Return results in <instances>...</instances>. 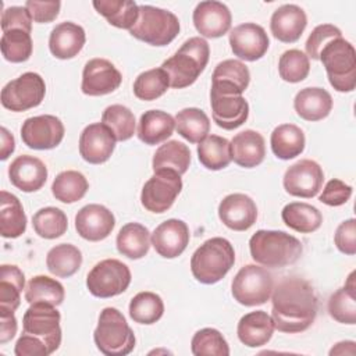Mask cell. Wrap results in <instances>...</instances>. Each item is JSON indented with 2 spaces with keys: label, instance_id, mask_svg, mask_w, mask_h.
<instances>
[{
  "label": "cell",
  "instance_id": "obj_1",
  "mask_svg": "<svg viewBox=\"0 0 356 356\" xmlns=\"http://www.w3.org/2000/svg\"><path fill=\"white\" fill-rule=\"evenodd\" d=\"M271 317L281 332L306 331L316 320L318 302L309 281L300 277H285L273 289Z\"/></svg>",
  "mask_w": 356,
  "mask_h": 356
},
{
  "label": "cell",
  "instance_id": "obj_2",
  "mask_svg": "<svg viewBox=\"0 0 356 356\" xmlns=\"http://www.w3.org/2000/svg\"><path fill=\"white\" fill-rule=\"evenodd\" d=\"M252 259L270 268L293 264L302 254V243L293 235L284 231L259 229L249 239Z\"/></svg>",
  "mask_w": 356,
  "mask_h": 356
},
{
  "label": "cell",
  "instance_id": "obj_3",
  "mask_svg": "<svg viewBox=\"0 0 356 356\" xmlns=\"http://www.w3.org/2000/svg\"><path fill=\"white\" fill-rule=\"evenodd\" d=\"M209 57L210 47L203 38L193 36L185 40L177 53L161 64V68L168 75L170 86L182 89L195 83L204 71Z\"/></svg>",
  "mask_w": 356,
  "mask_h": 356
},
{
  "label": "cell",
  "instance_id": "obj_4",
  "mask_svg": "<svg viewBox=\"0 0 356 356\" xmlns=\"http://www.w3.org/2000/svg\"><path fill=\"white\" fill-rule=\"evenodd\" d=\"M235 263L231 242L221 236L204 241L192 254L191 271L196 281L211 285L222 280Z\"/></svg>",
  "mask_w": 356,
  "mask_h": 356
},
{
  "label": "cell",
  "instance_id": "obj_5",
  "mask_svg": "<svg viewBox=\"0 0 356 356\" xmlns=\"http://www.w3.org/2000/svg\"><path fill=\"white\" fill-rule=\"evenodd\" d=\"M96 348L107 356H125L135 348V334L124 314L115 307H104L93 332Z\"/></svg>",
  "mask_w": 356,
  "mask_h": 356
},
{
  "label": "cell",
  "instance_id": "obj_6",
  "mask_svg": "<svg viewBox=\"0 0 356 356\" xmlns=\"http://www.w3.org/2000/svg\"><path fill=\"white\" fill-rule=\"evenodd\" d=\"M318 60L323 63L330 85L337 92H352L356 86V51L342 36L328 42Z\"/></svg>",
  "mask_w": 356,
  "mask_h": 356
},
{
  "label": "cell",
  "instance_id": "obj_7",
  "mask_svg": "<svg viewBox=\"0 0 356 356\" xmlns=\"http://www.w3.org/2000/svg\"><path fill=\"white\" fill-rule=\"evenodd\" d=\"M178 17L154 6H139V17L129 33L152 46H167L179 33Z\"/></svg>",
  "mask_w": 356,
  "mask_h": 356
},
{
  "label": "cell",
  "instance_id": "obj_8",
  "mask_svg": "<svg viewBox=\"0 0 356 356\" xmlns=\"http://www.w3.org/2000/svg\"><path fill=\"white\" fill-rule=\"evenodd\" d=\"M274 278L261 266L246 264L232 280L231 292L234 299L243 306H259L266 303L273 293Z\"/></svg>",
  "mask_w": 356,
  "mask_h": 356
},
{
  "label": "cell",
  "instance_id": "obj_9",
  "mask_svg": "<svg viewBox=\"0 0 356 356\" xmlns=\"http://www.w3.org/2000/svg\"><path fill=\"white\" fill-rule=\"evenodd\" d=\"M131 284L129 267L117 260L106 259L93 266L86 277V286L96 298H113L128 289Z\"/></svg>",
  "mask_w": 356,
  "mask_h": 356
},
{
  "label": "cell",
  "instance_id": "obj_10",
  "mask_svg": "<svg viewBox=\"0 0 356 356\" xmlns=\"http://www.w3.org/2000/svg\"><path fill=\"white\" fill-rule=\"evenodd\" d=\"M46 95L44 79L36 72H24L10 81L1 89V104L4 108L21 113L38 107Z\"/></svg>",
  "mask_w": 356,
  "mask_h": 356
},
{
  "label": "cell",
  "instance_id": "obj_11",
  "mask_svg": "<svg viewBox=\"0 0 356 356\" xmlns=\"http://www.w3.org/2000/svg\"><path fill=\"white\" fill-rule=\"evenodd\" d=\"M60 312L56 306L47 303H32L22 317V330L25 334L39 338L46 343L50 353L61 345Z\"/></svg>",
  "mask_w": 356,
  "mask_h": 356
},
{
  "label": "cell",
  "instance_id": "obj_12",
  "mask_svg": "<svg viewBox=\"0 0 356 356\" xmlns=\"http://www.w3.org/2000/svg\"><path fill=\"white\" fill-rule=\"evenodd\" d=\"M181 175L172 170L156 171L143 185L140 192L142 206L152 213L167 211L181 193Z\"/></svg>",
  "mask_w": 356,
  "mask_h": 356
},
{
  "label": "cell",
  "instance_id": "obj_13",
  "mask_svg": "<svg viewBox=\"0 0 356 356\" xmlns=\"http://www.w3.org/2000/svg\"><path fill=\"white\" fill-rule=\"evenodd\" d=\"M64 124L56 115L29 117L21 127L22 142L35 150H49L58 146L64 138Z\"/></svg>",
  "mask_w": 356,
  "mask_h": 356
},
{
  "label": "cell",
  "instance_id": "obj_14",
  "mask_svg": "<svg viewBox=\"0 0 356 356\" xmlns=\"http://www.w3.org/2000/svg\"><path fill=\"white\" fill-rule=\"evenodd\" d=\"M324 181V172L318 163L314 160L303 159L286 168L284 174V188L285 191L296 197H314Z\"/></svg>",
  "mask_w": 356,
  "mask_h": 356
},
{
  "label": "cell",
  "instance_id": "obj_15",
  "mask_svg": "<svg viewBox=\"0 0 356 356\" xmlns=\"http://www.w3.org/2000/svg\"><path fill=\"white\" fill-rule=\"evenodd\" d=\"M121 82V72L111 61L92 58L83 67L81 89L88 96H103L118 89Z\"/></svg>",
  "mask_w": 356,
  "mask_h": 356
},
{
  "label": "cell",
  "instance_id": "obj_16",
  "mask_svg": "<svg viewBox=\"0 0 356 356\" xmlns=\"http://www.w3.org/2000/svg\"><path fill=\"white\" fill-rule=\"evenodd\" d=\"M232 53L245 61H256L268 50L270 40L263 26L254 22H245L229 32Z\"/></svg>",
  "mask_w": 356,
  "mask_h": 356
},
{
  "label": "cell",
  "instance_id": "obj_17",
  "mask_svg": "<svg viewBox=\"0 0 356 356\" xmlns=\"http://www.w3.org/2000/svg\"><path fill=\"white\" fill-rule=\"evenodd\" d=\"M115 136L103 122L89 124L79 135V154L89 164L106 163L115 147Z\"/></svg>",
  "mask_w": 356,
  "mask_h": 356
},
{
  "label": "cell",
  "instance_id": "obj_18",
  "mask_svg": "<svg viewBox=\"0 0 356 356\" xmlns=\"http://www.w3.org/2000/svg\"><path fill=\"white\" fill-rule=\"evenodd\" d=\"M114 214L103 204H86L75 216L78 235L90 242L106 239L114 229Z\"/></svg>",
  "mask_w": 356,
  "mask_h": 356
},
{
  "label": "cell",
  "instance_id": "obj_19",
  "mask_svg": "<svg viewBox=\"0 0 356 356\" xmlns=\"http://www.w3.org/2000/svg\"><path fill=\"white\" fill-rule=\"evenodd\" d=\"M192 19L196 31L204 38H221L232 24L229 8L216 0L200 1L193 10Z\"/></svg>",
  "mask_w": 356,
  "mask_h": 356
},
{
  "label": "cell",
  "instance_id": "obj_20",
  "mask_svg": "<svg viewBox=\"0 0 356 356\" xmlns=\"http://www.w3.org/2000/svg\"><path fill=\"white\" fill-rule=\"evenodd\" d=\"M154 250L164 259H175L184 253L189 243V228L178 218L161 222L150 236Z\"/></svg>",
  "mask_w": 356,
  "mask_h": 356
},
{
  "label": "cell",
  "instance_id": "obj_21",
  "mask_svg": "<svg viewBox=\"0 0 356 356\" xmlns=\"http://www.w3.org/2000/svg\"><path fill=\"white\" fill-rule=\"evenodd\" d=\"M218 217L229 229L246 231L256 222L257 207L250 196L245 193H231L220 202Z\"/></svg>",
  "mask_w": 356,
  "mask_h": 356
},
{
  "label": "cell",
  "instance_id": "obj_22",
  "mask_svg": "<svg viewBox=\"0 0 356 356\" xmlns=\"http://www.w3.org/2000/svg\"><path fill=\"white\" fill-rule=\"evenodd\" d=\"M250 82L249 68L239 60H224L217 64L211 76V90L225 96H242Z\"/></svg>",
  "mask_w": 356,
  "mask_h": 356
},
{
  "label": "cell",
  "instance_id": "obj_23",
  "mask_svg": "<svg viewBox=\"0 0 356 356\" xmlns=\"http://www.w3.org/2000/svg\"><path fill=\"white\" fill-rule=\"evenodd\" d=\"M8 178L17 189L36 192L46 184L47 167L35 156L21 154L8 165Z\"/></svg>",
  "mask_w": 356,
  "mask_h": 356
},
{
  "label": "cell",
  "instance_id": "obj_24",
  "mask_svg": "<svg viewBox=\"0 0 356 356\" xmlns=\"http://www.w3.org/2000/svg\"><path fill=\"white\" fill-rule=\"evenodd\" d=\"M306 13L296 4H284L278 7L270 18L273 36L284 43L296 42L306 29Z\"/></svg>",
  "mask_w": 356,
  "mask_h": 356
},
{
  "label": "cell",
  "instance_id": "obj_25",
  "mask_svg": "<svg viewBox=\"0 0 356 356\" xmlns=\"http://www.w3.org/2000/svg\"><path fill=\"white\" fill-rule=\"evenodd\" d=\"M210 106L214 122L227 131L236 129L249 117V104L242 96H225L210 92Z\"/></svg>",
  "mask_w": 356,
  "mask_h": 356
},
{
  "label": "cell",
  "instance_id": "obj_26",
  "mask_svg": "<svg viewBox=\"0 0 356 356\" xmlns=\"http://www.w3.org/2000/svg\"><path fill=\"white\" fill-rule=\"evenodd\" d=\"M86 42L85 29L71 21L61 22L51 29L49 36V49L56 58H74Z\"/></svg>",
  "mask_w": 356,
  "mask_h": 356
},
{
  "label": "cell",
  "instance_id": "obj_27",
  "mask_svg": "<svg viewBox=\"0 0 356 356\" xmlns=\"http://www.w3.org/2000/svg\"><path fill=\"white\" fill-rule=\"evenodd\" d=\"M274 330L275 325L273 317L264 310H256L241 317L236 334L245 346L259 348L271 339Z\"/></svg>",
  "mask_w": 356,
  "mask_h": 356
},
{
  "label": "cell",
  "instance_id": "obj_28",
  "mask_svg": "<svg viewBox=\"0 0 356 356\" xmlns=\"http://www.w3.org/2000/svg\"><path fill=\"white\" fill-rule=\"evenodd\" d=\"M266 156V143L261 134L253 129H245L236 134L231 140V157L234 163L243 168H253L263 163Z\"/></svg>",
  "mask_w": 356,
  "mask_h": 356
},
{
  "label": "cell",
  "instance_id": "obj_29",
  "mask_svg": "<svg viewBox=\"0 0 356 356\" xmlns=\"http://www.w3.org/2000/svg\"><path fill=\"white\" fill-rule=\"evenodd\" d=\"M293 107L300 118L306 121H320L331 113L332 97L323 88H305L296 93Z\"/></svg>",
  "mask_w": 356,
  "mask_h": 356
},
{
  "label": "cell",
  "instance_id": "obj_30",
  "mask_svg": "<svg viewBox=\"0 0 356 356\" xmlns=\"http://www.w3.org/2000/svg\"><path fill=\"white\" fill-rule=\"evenodd\" d=\"M175 129V120L163 110H149L140 115L138 138L145 145H159L167 140Z\"/></svg>",
  "mask_w": 356,
  "mask_h": 356
},
{
  "label": "cell",
  "instance_id": "obj_31",
  "mask_svg": "<svg viewBox=\"0 0 356 356\" xmlns=\"http://www.w3.org/2000/svg\"><path fill=\"white\" fill-rule=\"evenodd\" d=\"M26 229V216L19 199L7 192H0V234L13 239L21 236Z\"/></svg>",
  "mask_w": 356,
  "mask_h": 356
},
{
  "label": "cell",
  "instance_id": "obj_32",
  "mask_svg": "<svg viewBox=\"0 0 356 356\" xmlns=\"http://www.w3.org/2000/svg\"><path fill=\"white\" fill-rule=\"evenodd\" d=\"M273 153L281 160H291L302 154L306 145L303 131L295 124H281L274 128L270 138Z\"/></svg>",
  "mask_w": 356,
  "mask_h": 356
},
{
  "label": "cell",
  "instance_id": "obj_33",
  "mask_svg": "<svg viewBox=\"0 0 356 356\" xmlns=\"http://www.w3.org/2000/svg\"><path fill=\"white\" fill-rule=\"evenodd\" d=\"M150 232L139 222L125 224L115 239L118 252L132 260L145 257L150 249Z\"/></svg>",
  "mask_w": 356,
  "mask_h": 356
},
{
  "label": "cell",
  "instance_id": "obj_34",
  "mask_svg": "<svg viewBox=\"0 0 356 356\" xmlns=\"http://www.w3.org/2000/svg\"><path fill=\"white\" fill-rule=\"evenodd\" d=\"M281 218L286 227L300 234H312L317 231L323 222L320 210L305 202L288 203L281 211Z\"/></svg>",
  "mask_w": 356,
  "mask_h": 356
},
{
  "label": "cell",
  "instance_id": "obj_35",
  "mask_svg": "<svg viewBox=\"0 0 356 356\" xmlns=\"http://www.w3.org/2000/svg\"><path fill=\"white\" fill-rule=\"evenodd\" d=\"M92 4L115 28L129 31L139 17V6L132 0H95Z\"/></svg>",
  "mask_w": 356,
  "mask_h": 356
},
{
  "label": "cell",
  "instance_id": "obj_36",
  "mask_svg": "<svg viewBox=\"0 0 356 356\" xmlns=\"http://www.w3.org/2000/svg\"><path fill=\"white\" fill-rule=\"evenodd\" d=\"M191 164L189 147L178 140H168L161 145L153 154L152 168L153 171L172 170L179 175L185 174Z\"/></svg>",
  "mask_w": 356,
  "mask_h": 356
},
{
  "label": "cell",
  "instance_id": "obj_37",
  "mask_svg": "<svg viewBox=\"0 0 356 356\" xmlns=\"http://www.w3.org/2000/svg\"><path fill=\"white\" fill-rule=\"evenodd\" d=\"M25 285V275L14 264L0 267V312L14 313L21 303V292Z\"/></svg>",
  "mask_w": 356,
  "mask_h": 356
},
{
  "label": "cell",
  "instance_id": "obj_38",
  "mask_svg": "<svg viewBox=\"0 0 356 356\" xmlns=\"http://www.w3.org/2000/svg\"><path fill=\"white\" fill-rule=\"evenodd\" d=\"M177 132L191 143H200L210 132V120L207 114L197 107H186L175 115Z\"/></svg>",
  "mask_w": 356,
  "mask_h": 356
},
{
  "label": "cell",
  "instance_id": "obj_39",
  "mask_svg": "<svg viewBox=\"0 0 356 356\" xmlns=\"http://www.w3.org/2000/svg\"><path fill=\"white\" fill-rule=\"evenodd\" d=\"M355 289V271H352L346 280L345 286L335 291L328 299V313L335 321L349 325L356 323Z\"/></svg>",
  "mask_w": 356,
  "mask_h": 356
},
{
  "label": "cell",
  "instance_id": "obj_40",
  "mask_svg": "<svg viewBox=\"0 0 356 356\" xmlns=\"http://www.w3.org/2000/svg\"><path fill=\"white\" fill-rule=\"evenodd\" d=\"M197 159L207 170H222L232 160L231 142L218 135H209L197 145Z\"/></svg>",
  "mask_w": 356,
  "mask_h": 356
},
{
  "label": "cell",
  "instance_id": "obj_41",
  "mask_svg": "<svg viewBox=\"0 0 356 356\" xmlns=\"http://www.w3.org/2000/svg\"><path fill=\"white\" fill-rule=\"evenodd\" d=\"M82 264L81 250L71 243H60L51 248L46 256L47 270L60 278L74 275Z\"/></svg>",
  "mask_w": 356,
  "mask_h": 356
},
{
  "label": "cell",
  "instance_id": "obj_42",
  "mask_svg": "<svg viewBox=\"0 0 356 356\" xmlns=\"http://www.w3.org/2000/svg\"><path fill=\"white\" fill-rule=\"evenodd\" d=\"M65 291L61 282L47 275H35L29 280L25 289V300L32 303H47L60 306L64 300Z\"/></svg>",
  "mask_w": 356,
  "mask_h": 356
},
{
  "label": "cell",
  "instance_id": "obj_43",
  "mask_svg": "<svg viewBox=\"0 0 356 356\" xmlns=\"http://www.w3.org/2000/svg\"><path fill=\"white\" fill-rule=\"evenodd\" d=\"M89 189V182L85 175L75 170H67L60 172L53 184L51 193L56 200L63 203H75L81 200Z\"/></svg>",
  "mask_w": 356,
  "mask_h": 356
},
{
  "label": "cell",
  "instance_id": "obj_44",
  "mask_svg": "<svg viewBox=\"0 0 356 356\" xmlns=\"http://www.w3.org/2000/svg\"><path fill=\"white\" fill-rule=\"evenodd\" d=\"M164 303L163 299L154 292H139L129 302V316L139 324H154L163 317Z\"/></svg>",
  "mask_w": 356,
  "mask_h": 356
},
{
  "label": "cell",
  "instance_id": "obj_45",
  "mask_svg": "<svg viewBox=\"0 0 356 356\" xmlns=\"http://www.w3.org/2000/svg\"><path fill=\"white\" fill-rule=\"evenodd\" d=\"M32 225L40 238L56 239L65 234L68 228V220L63 210L49 206L38 210L33 214Z\"/></svg>",
  "mask_w": 356,
  "mask_h": 356
},
{
  "label": "cell",
  "instance_id": "obj_46",
  "mask_svg": "<svg viewBox=\"0 0 356 356\" xmlns=\"http://www.w3.org/2000/svg\"><path fill=\"white\" fill-rule=\"evenodd\" d=\"M170 88L167 72L160 68H152L139 74L134 82V95L143 102H152L163 96Z\"/></svg>",
  "mask_w": 356,
  "mask_h": 356
},
{
  "label": "cell",
  "instance_id": "obj_47",
  "mask_svg": "<svg viewBox=\"0 0 356 356\" xmlns=\"http://www.w3.org/2000/svg\"><path fill=\"white\" fill-rule=\"evenodd\" d=\"M3 57L10 63H24L29 60L33 43L31 33L21 29H10L3 32L0 40Z\"/></svg>",
  "mask_w": 356,
  "mask_h": 356
},
{
  "label": "cell",
  "instance_id": "obj_48",
  "mask_svg": "<svg viewBox=\"0 0 356 356\" xmlns=\"http://www.w3.org/2000/svg\"><path fill=\"white\" fill-rule=\"evenodd\" d=\"M102 122L110 128L120 142L131 139L135 134V115L122 104H111L106 107L102 114Z\"/></svg>",
  "mask_w": 356,
  "mask_h": 356
},
{
  "label": "cell",
  "instance_id": "obj_49",
  "mask_svg": "<svg viewBox=\"0 0 356 356\" xmlns=\"http://www.w3.org/2000/svg\"><path fill=\"white\" fill-rule=\"evenodd\" d=\"M191 350L195 356H228L229 346L222 334L216 328L199 330L192 341Z\"/></svg>",
  "mask_w": 356,
  "mask_h": 356
},
{
  "label": "cell",
  "instance_id": "obj_50",
  "mask_svg": "<svg viewBox=\"0 0 356 356\" xmlns=\"http://www.w3.org/2000/svg\"><path fill=\"white\" fill-rule=\"evenodd\" d=\"M310 71L309 57L298 49L286 50L278 60V72L285 82L298 83L303 81Z\"/></svg>",
  "mask_w": 356,
  "mask_h": 356
},
{
  "label": "cell",
  "instance_id": "obj_51",
  "mask_svg": "<svg viewBox=\"0 0 356 356\" xmlns=\"http://www.w3.org/2000/svg\"><path fill=\"white\" fill-rule=\"evenodd\" d=\"M341 36H342L341 29L332 24L317 25L306 40V44H305L306 56L313 60H318L323 47L332 39H337Z\"/></svg>",
  "mask_w": 356,
  "mask_h": 356
},
{
  "label": "cell",
  "instance_id": "obj_52",
  "mask_svg": "<svg viewBox=\"0 0 356 356\" xmlns=\"http://www.w3.org/2000/svg\"><path fill=\"white\" fill-rule=\"evenodd\" d=\"M32 17L26 7L11 6L4 8L1 14V29L3 32L10 29H21L28 33L32 31Z\"/></svg>",
  "mask_w": 356,
  "mask_h": 356
},
{
  "label": "cell",
  "instance_id": "obj_53",
  "mask_svg": "<svg viewBox=\"0 0 356 356\" xmlns=\"http://www.w3.org/2000/svg\"><path fill=\"white\" fill-rule=\"evenodd\" d=\"M350 196L352 186L338 178H334L325 184L321 195L318 196V200L327 206L337 207L345 204L350 199Z\"/></svg>",
  "mask_w": 356,
  "mask_h": 356
},
{
  "label": "cell",
  "instance_id": "obj_54",
  "mask_svg": "<svg viewBox=\"0 0 356 356\" xmlns=\"http://www.w3.org/2000/svg\"><path fill=\"white\" fill-rule=\"evenodd\" d=\"M335 246L339 252L353 256L356 253V220L349 218L342 221L334 235Z\"/></svg>",
  "mask_w": 356,
  "mask_h": 356
},
{
  "label": "cell",
  "instance_id": "obj_55",
  "mask_svg": "<svg viewBox=\"0 0 356 356\" xmlns=\"http://www.w3.org/2000/svg\"><path fill=\"white\" fill-rule=\"evenodd\" d=\"M25 7L29 11V14L35 22L47 24L57 18V15L60 13L61 3L58 0H53V1L28 0L25 3Z\"/></svg>",
  "mask_w": 356,
  "mask_h": 356
},
{
  "label": "cell",
  "instance_id": "obj_56",
  "mask_svg": "<svg viewBox=\"0 0 356 356\" xmlns=\"http://www.w3.org/2000/svg\"><path fill=\"white\" fill-rule=\"evenodd\" d=\"M15 356H49L51 355L43 341L22 332L14 346Z\"/></svg>",
  "mask_w": 356,
  "mask_h": 356
},
{
  "label": "cell",
  "instance_id": "obj_57",
  "mask_svg": "<svg viewBox=\"0 0 356 356\" xmlns=\"http://www.w3.org/2000/svg\"><path fill=\"white\" fill-rule=\"evenodd\" d=\"M17 334V318L14 313L0 312V343H6Z\"/></svg>",
  "mask_w": 356,
  "mask_h": 356
},
{
  "label": "cell",
  "instance_id": "obj_58",
  "mask_svg": "<svg viewBox=\"0 0 356 356\" xmlns=\"http://www.w3.org/2000/svg\"><path fill=\"white\" fill-rule=\"evenodd\" d=\"M14 149H15V140H14L13 134H10L6 127H1V153H0V159L7 160L8 156L14 152Z\"/></svg>",
  "mask_w": 356,
  "mask_h": 356
},
{
  "label": "cell",
  "instance_id": "obj_59",
  "mask_svg": "<svg viewBox=\"0 0 356 356\" xmlns=\"http://www.w3.org/2000/svg\"><path fill=\"white\" fill-rule=\"evenodd\" d=\"M330 355H356V343L353 341H342L331 348Z\"/></svg>",
  "mask_w": 356,
  "mask_h": 356
}]
</instances>
